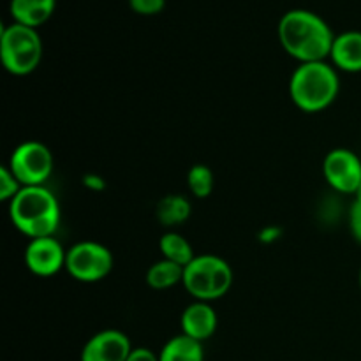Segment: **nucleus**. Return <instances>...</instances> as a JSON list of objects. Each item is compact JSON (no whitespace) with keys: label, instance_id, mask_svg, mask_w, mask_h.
I'll list each match as a JSON object with an SVG mask.
<instances>
[{"label":"nucleus","instance_id":"1","mask_svg":"<svg viewBox=\"0 0 361 361\" xmlns=\"http://www.w3.org/2000/svg\"><path fill=\"white\" fill-rule=\"evenodd\" d=\"M279 42L300 63L323 62L330 56L335 34L330 25L309 9H291L277 27Z\"/></svg>","mask_w":361,"mask_h":361},{"label":"nucleus","instance_id":"2","mask_svg":"<svg viewBox=\"0 0 361 361\" xmlns=\"http://www.w3.org/2000/svg\"><path fill=\"white\" fill-rule=\"evenodd\" d=\"M9 217L14 228L30 240L53 236L60 224V207L44 185L21 187L9 201Z\"/></svg>","mask_w":361,"mask_h":361},{"label":"nucleus","instance_id":"3","mask_svg":"<svg viewBox=\"0 0 361 361\" xmlns=\"http://www.w3.org/2000/svg\"><path fill=\"white\" fill-rule=\"evenodd\" d=\"M341 90L337 69L323 62L300 63L289 80L291 101L305 113H317L334 104Z\"/></svg>","mask_w":361,"mask_h":361},{"label":"nucleus","instance_id":"4","mask_svg":"<svg viewBox=\"0 0 361 361\" xmlns=\"http://www.w3.org/2000/svg\"><path fill=\"white\" fill-rule=\"evenodd\" d=\"M183 288L196 302H215L228 295L233 270L226 259L215 254H200L183 270Z\"/></svg>","mask_w":361,"mask_h":361},{"label":"nucleus","instance_id":"5","mask_svg":"<svg viewBox=\"0 0 361 361\" xmlns=\"http://www.w3.org/2000/svg\"><path fill=\"white\" fill-rule=\"evenodd\" d=\"M0 59L13 76H27L34 73L42 60V41L37 28L11 23L0 35Z\"/></svg>","mask_w":361,"mask_h":361},{"label":"nucleus","instance_id":"6","mask_svg":"<svg viewBox=\"0 0 361 361\" xmlns=\"http://www.w3.org/2000/svg\"><path fill=\"white\" fill-rule=\"evenodd\" d=\"M66 270L71 277L80 282H99L111 274L113 254L108 247L99 242H78L67 250Z\"/></svg>","mask_w":361,"mask_h":361},{"label":"nucleus","instance_id":"7","mask_svg":"<svg viewBox=\"0 0 361 361\" xmlns=\"http://www.w3.org/2000/svg\"><path fill=\"white\" fill-rule=\"evenodd\" d=\"M9 169L21 187L44 185L53 171V155L41 141H25L14 148Z\"/></svg>","mask_w":361,"mask_h":361},{"label":"nucleus","instance_id":"8","mask_svg":"<svg viewBox=\"0 0 361 361\" xmlns=\"http://www.w3.org/2000/svg\"><path fill=\"white\" fill-rule=\"evenodd\" d=\"M323 175L337 192L355 194L361 185V161L348 148H335L324 157Z\"/></svg>","mask_w":361,"mask_h":361},{"label":"nucleus","instance_id":"9","mask_svg":"<svg viewBox=\"0 0 361 361\" xmlns=\"http://www.w3.org/2000/svg\"><path fill=\"white\" fill-rule=\"evenodd\" d=\"M67 250L55 236L34 238L25 249V264L37 277H51L66 268Z\"/></svg>","mask_w":361,"mask_h":361},{"label":"nucleus","instance_id":"10","mask_svg":"<svg viewBox=\"0 0 361 361\" xmlns=\"http://www.w3.org/2000/svg\"><path fill=\"white\" fill-rule=\"evenodd\" d=\"M133 349L129 337L123 331L102 330L83 345L81 361H127Z\"/></svg>","mask_w":361,"mask_h":361},{"label":"nucleus","instance_id":"11","mask_svg":"<svg viewBox=\"0 0 361 361\" xmlns=\"http://www.w3.org/2000/svg\"><path fill=\"white\" fill-rule=\"evenodd\" d=\"M217 323V314L207 302H194L187 305L182 314V319H180L182 334L197 342H204L214 337Z\"/></svg>","mask_w":361,"mask_h":361},{"label":"nucleus","instance_id":"12","mask_svg":"<svg viewBox=\"0 0 361 361\" xmlns=\"http://www.w3.org/2000/svg\"><path fill=\"white\" fill-rule=\"evenodd\" d=\"M330 59L335 69L344 73H361V32L348 30L335 35Z\"/></svg>","mask_w":361,"mask_h":361},{"label":"nucleus","instance_id":"13","mask_svg":"<svg viewBox=\"0 0 361 361\" xmlns=\"http://www.w3.org/2000/svg\"><path fill=\"white\" fill-rule=\"evenodd\" d=\"M56 0H11L9 13L14 23L37 28L53 16Z\"/></svg>","mask_w":361,"mask_h":361},{"label":"nucleus","instance_id":"14","mask_svg":"<svg viewBox=\"0 0 361 361\" xmlns=\"http://www.w3.org/2000/svg\"><path fill=\"white\" fill-rule=\"evenodd\" d=\"M159 361H204L203 342H197L187 335L169 338L159 353Z\"/></svg>","mask_w":361,"mask_h":361},{"label":"nucleus","instance_id":"15","mask_svg":"<svg viewBox=\"0 0 361 361\" xmlns=\"http://www.w3.org/2000/svg\"><path fill=\"white\" fill-rule=\"evenodd\" d=\"M155 217L166 228H175L183 224L190 217V203L180 194H168L159 200L155 207Z\"/></svg>","mask_w":361,"mask_h":361},{"label":"nucleus","instance_id":"16","mask_svg":"<svg viewBox=\"0 0 361 361\" xmlns=\"http://www.w3.org/2000/svg\"><path fill=\"white\" fill-rule=\"evenodd\" d=\"M159 249H161V254L164 259L173 261V263L180 264L183 268L196 257L189 240L176 231L164 233L161 236V240H159Z\"/></svg>","mask_w":361,"mask_h":361},{"label":"nucleus","instance_id":"17","mask_svg":"<svg viewBox=\"0 0 361 361\" xmlns=\"http://www.w3.org/2000/svg\"><path fill=\"white\" fill-rule=\"evenodd\" d=\"M183 270H185V268L180 267V264L162 257L161 261H157V263H154L148 268L147 284L150 286L152 289H157V291L169 289L173 288V286L183 282Z\"/></svg>","mask_w":361,"mask_h":361},{"label":"nucleus","instance_id":"18","mask_svg":"<svg viewBox=\"0 0 361 361\" xmlns=\"http://www.w3.org/2000/svg\"><path fill=\"white\" fill-rule=\"evenodd\" d=\"M187 185H189V190L192 192L194 197L197 200H204L212 194L215 185L214 173L208 166L204 164H196L189 169L187 173Z\"/></svg>","mask_w":361,"mask_h":361},{"label":"nucleus","instance_id":"19","mask_svg":"<svg viewBox=\"0 0 361 361\" xmlns=\"http://www.w3.org/2000/svg\"><path fill=\"white\" fill-rule=\"evenodd\" d=\"M21 189V183L9 169V166L0 168V200L11 201Z\"/></svg>","mask_w":361,"mask_h":361},{"label":"nucleus","instance_id":"20","mask_svg":"<svg viewBox=\"0 0 361 361\" xmlns=\"http://www.w3.org/2000/svg\"><path fill=\"white\" fill-rule=\"evenodd\" d=\"M130 9L141 16H154L166 7V0H129Z\"/></svg>","mask_w":361,"mask_h":361},{"label":"nucleus","instance_id":"21","mask_svg":"<svg viewBox=\"0 0 361 361\" xmlns=\"http://www.w3.org/2000/svg\"><path fill=\"white\" fill-rule=\"evenodd\" d=\"M349 228H351L356 242L361 243V203L358 201H355L351 204V210H349Z\"/></svg>","mask_w":361,"mask_h":361},{"label":"nucleus","instance_id":"22","mask_svg":"<svg viewBox=\"0 0 361 361\" xmlns=\"http://www.w3.org/2000/svg\"><path fill=\"white\" fill-rule=\"evenodd\" d=\"M127 361H159V355L148 348H134Z\"/></svg>","mask_w":361,"mask_h":361},{"label":"nucleus","instance_id":"23","mask_svg":"<svg viewBox=\"0 0 361 361\" xmlns=\"http://www.w3.org/2000/svg\"><path fill=\"white\" fill-rule=\"evenodd\" d=\"M281 235H282V231L279 228H267L259 235V240L264 243H271V242H275V240L281 238Z\"/></svg>","mask_w":361,"mask_h":361},{"label":"nucleus","instance_id":"24","mask_svg":"<svg viewBox=\"0 0 361 361\" xmlns=\"http://www.w3.org/2000/svg\"><path fill=\"white\" fill-rule=\"evenodd\" d=\"M83 183H85V185H87V187L94 185L95 189H99V187H102V180L99 178V176H85Z\"/></svg>","mask_w":361,"mask_h":361},{"label":"nucleus","instance_id":"25","mask_svg":"<svg viewBox=\"0 0 361 361\" xmlns=\"http://www.w3.org/2000/svg\"><path fill=\"white\" fill-rule=\"evenodd\" d=\"M355 196H356L355 201H358V203H361V185L358 187V190H356V192H355Z\"/></svg>","mask_w":361,"mask_h":361},{"label":"nucleus","instance_id":"26","mask_svg":"<svg viewBox=\"0 0 361 361\" xmlns=\"http://www.w3.org/2000/svg\"><path fill=\"white\" fill-rule=\"evenodd\" d=\"M360 289H361V270H360Z\"/></svg>","mask_w":361,"mask_h":361}]
</instances>
